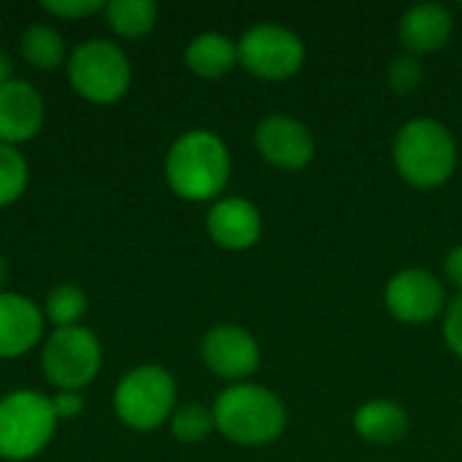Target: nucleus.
I'll list each match as a JSON object with an SVG mask.
<instances>
[{"mask_svg": "<svg viewBox=\"0 0 462 462\" xmlns=\"http://www.w3.org/2000/svg\"><path fill=\"white\" fill-rule=\"evenodd\" d=\"M455 19L441 3L411 5L398 22V38L409 54H430L449 43Z\"/></svg>", "mask_w": 462, "mask_h": 462, "instance_id": "nucleus-15", "label": "nucleus"}, {"mask_svg": "<svg viewBox=\"0 0 462 462\" xmlns=\"http://www.w3.org/2000/svg\"><path fill=\"white\" fill-rule=\"evenodd\" d=\"M114 411L130 430H157L176 411V379L162 365L133 368L114 390Z\"/></svg>", "mask_w": 462, "mask_h": 462, "instance_id": "nucleus-6", "label": "nucleus"}, {"mask_svg": "<svg viewBox=\"0 0 462 462\" xmlns=\"http://www.w3.org/2000/svg\"><path fill=\"white\" fill-rule=\"evenodd\" d=\"M254 146L260 157L282 171H300L314 160V133L295 116L268 114L254 127Z\"/></svg>", "mask_w": 462, "mask_h": 462, "instance_id": "nucleus-11", "label": "nucleus"}, {"mask_svg": "<svg viewBox=\"0 0 462 462\" xmlns=\"http://www.w3.org/2000/svg\"><path fill=\"white\" fill-rule=\"evenodd\" d=\"M211 430H217L214 411L203 403H184L171 417V433L184 444H200L211 436Z\"/></svg>", "mask_w": 462, "mask_h": 462, "instance_id": "nucleus-21", "label": "nucleus"}, {"mask_svg": "<svg viewBox=\"0 0 462 462\" xmlns=\"http://www.w3.org/2000/svg\"><path fill=\"white\" fill-rule=\"evenodd\" d=\"M214 425L238 447L273 444L287 428L284 401L263 384H233L214 403Z\"/></svg>", "mask_w": 462, "mask_h": 462, "instance_id": "nucleus-3", "label": "nucleus"}, {"mask_svg": "<svg viewBox=\"0 0 462 462\" xmlns=\"http://www.w3.org/2000/svg\"><path fill=\"white\" fill-rule=\"evenodd\" d=\"M103 349L92 330L76 325V328H60L54 330L41 355L43 374L49 384L57 387V393H81L100 371Z\"/></svg>", "mask_w": 462, "mask_h": 462, "instance_id": "nucleus-8", "label": "nucleus"}, {"mask_svg": "<svg viewBox=\"0 0 462 462\" xmlns=\"http://www.w3.org/2000/svg\"><path fill=\"white\" fill-rule=\"evenodd\" d=\"M200 357L206 363V368L227 382L244 384V379H249L257 368H260V344L257 338L233 322H222L214 325L200 344Z\"/></svg>", "mask_w": 462, "mask_h": 462, "instance_id": "nucleus-10", "label": "nucleus"}, {"mask_svg": "<svg viewBox=\"0 0 462 462\" xmlns=\"http://www.w3.org/2000/svg\"><path fill=\"white\" fill-rule=\"evenodd\" d=\"M165 181L181 200H217L230 181V152L225 141L203 127L181 133L165 154Z\"/></svg>", "mask_w": 462, "mask_h": 462, "instance_id": "nucleus-1", "label": "nucleus"}, {"mask_svg": "<svg viewBox=\"0 0 462 462\" xmlns=\"http://www.w3.org/2000/svg\"><path fill=\"white\" fill-rule=\"evenodd\" d=\"M384 306L403 325H428L447 311V290L433 271L406 268L387 282Z\"/></svg>", "mask_w": 462, "mask_h": 462, "instance_id": "nucleus-9", "label": "nucleus"}, {"mask_svg": "<svg viewBox=\"0 0 462 462\" xmlns=\"http://www.w3.org/2000/svg\"><path fill=\"white\" fill-rule=\"evenodd\" d=\"M184 62L203 79H219L238 65V43L222 32H200L187 43Z\"/></svg>", "mask_w": 462, "mask_h": 462, "instance_id": "nucleus-17", "label": "nucleus"}, {"mask_svg": "<svg viewBox=\"0 0 462 462\" xmlns=\"http://www.w3.org/2000/svg\"><path fill=\"white\" fill-rule=\"evenodd\" d=\"M103 8H106V3H100V0H43L41 3V11H46L57 19H84Z\"/></svg>", "mask_w": 462, "mask_h": 462, "instance_id": "nucleus-24", "label": "nucleus"}, {"mask_svg": "<svg viewBox=\"0 0 462 462\" xmlns=\"http://www.w3.org/2000/svg\"><path fill=\"white\" fill-rule=\"evenodd\" d=\"M306 62V43L298 32L276 22H260L249 27L238 41V65L263 79L284 81L292 79Z\"/></svg>", "mask_w": 462, "mask_h": 462, "instance_id": "nucleus-7", "label": "nucleus"}, {"mask_svg": "<svg viewBox=\"0 0 462 462\" xmlns=\"http://www.w3.org/2000/svg\"><path fill=\"white\" fill-rule=\"evenodd\" d=\"M355 433L376 447H390L406 439L409 433V414L401 403L387 398L365 401L352 417Z\"/></svg>", "mask_w": 462, "mask_h": 462, "instance_id": "nucleus-16", "label": "nucleus"}, {"mask_svg": "<svg viewBox=\"0 0 462 462\" xmlns=\"http://www.w3.org/2000/svg\"><path fill=\"white\" fill-rule=\"evenodd\" d=\"M393 165L406 184L436 189L447 184L457 168L455 135L439 119H409L393 141Z\"/></svg>", "mask_w": 462, "mask_h": 462, "instance_id": "nucleus-2", "label": "nucleus"}, {"mask_svg": "<svg viewBox=\"0 0 462 462\" xmlns=\"http://www.w3.org/2000/svg\"><path fill=\"white\" fill-rule=\"evenodd\" d=\"M30 168L16 146L0 143V208L16 203L27 189Z\"/></svg>", "mask_w": 462, "mask_h": 462, "instance_id": "nucleus-22", "label": "nucleus"}, {"mask_svg": "<svg viewBox=\"0 0 462 462\" xmlns=\"http://www.w3.org/2000/svg\"><path fill=\"white\" fill-rule=\"evenodd\" d=\"M108 27L122 38H143L157 24V3L152 0H111L103 8Z\"/></svg>", "mask_w": 462, "mask_h": 462, "instance_id": "nucleus-19", "label": "nucleus"}, {"mask_svg": "<svg viewBox=\"0 0 462 462\" xmlns=\"http://www.w3.org/2000/svg\"><path fill=\"white\" fill-rule=\"evenodd\" d=\"M68 81L84 100L111 106L127 95L133 65L122 46L106 38H89L79 43L68 57Z\"/></svg>", "mask_w": 462, "mask_h": 462, "instance_id": "nucleus-5", "label": "nucleus"}, {"mask_svg": "<svg viewBox=\"0 0 462 462\" xmlns=\"http://www.w3.org/2000/svg\"><path fill=\"white\" fill-rule=\"evenodd\" d=\"M87 314V295L76 284H57L43 300V319L60 328H76Z\"/></svg>", "mask_w": 462, "mask_h": 462, "instance_id": "nucleus-20", "label": "nucleus"}, {"mask_svg": "<svg viewBox=\"0 0 462 462\" xmlns=\"http://www.w3.org/2000/svg\"><path fill=\"white\" fill-rule=\"evenodd\" d=\"M11 70H14V65H11V57L0 49V87L3 84H8L14 76H11Z\"/></svg>", "mask_w": 462, "mask_h": 462, "instance_id": "nucleus-28", "label": "nucleus"}, {"mask_svg": "<svg viewBox=\"0 0 462 462\" xmlns=\"http://www.w3.org/2000/svg\"><path fill=\"white\" fill-rule=\"evenodd\" d=\"M43 97L30 81L11 79L0 87V143L16 146L35 138L43 127Z\"/></svg>", "mask_w": 462, "mask_h": 462, "instance_id": "nucleus-13", "label": "nucleus"}, {"mask_svg": "<svg viewBox=\"0 0 462 462\" xmlns=\"http://www.w3.org/2000/svg\"><path fill=\"white\" fill-rule=\"evenodd\" d=\"M5 282H8V263H5V257L0 254V292H3V287H5Z\"/></svg>", "mask_w": 462, "mask_h": 462, "instance_id": "nucleus-29", "label": "nucleus"}, {"mask_svg": "<svg viewBox=\"0 0 462 462\" xmlns=\"http://www.w3.org/2000/svg\"><path fill=\"white\" fill-rule=\"evenodd\" d=\"M57 420H76L84 409V395L81 393H57L51 398Z\"/></svg>", "mask_w": 462, "mask_h": 462, "instance_id": "nucleus-26", "label": "nucleus"}, {"mask_svg": "<svg viewBox=\"0 0 462 462\" xmlns=\"http://www.w3.org/2000/svg\"><path fill=\"white\" fill-rule=\"evenodd\" d=\"M444 338H447V346L462 360V295H457L452 303H447V311H444Z\"/></svg>", "mask_w": 462, "mask_h": 462, "instance_id": "nucleus-25", "label": "nucleus"}, {"mask_svg": "<svg viewBox=\"0 0 462 462\" xmlns=\"http://www.w3.org/2000/svg\"><path fill=\"white\" fill-rule=\"evenodd\" d=\"M211 241L227 252L252 249L263 236V214L246 198H219L206 214Z\"/></svg>", "mask_w": 462, "mask_h": 462, "instance_id": "nucleus-12", "label": "nucleus"}, {"mask_svg": "<svg viewBox=\"0 0 462 462\" xmlns=\"http://www.w3.org/2000/svg\"><path fill=\"white\" fill-rule=\"evenodd\" d=\"M22 60L35 70H57L65 62V41L51 24H30L19 38Z\"/></svg>", "mask_w": 462, "mask_h": 462, "instance_id": "nucleus-18", "label": "nucleus"}, {"mask_svg": "<svg viewBox=\"0 0 462 462\" xmlns=\"http://www.w3.org/2000/svg\"><path fill=\"white\" fill-rule=\"evenodd\" d=\"M444 273H447V282L462 295V244L460 246H455V249L447 254V260H444Z\"/></svg>", "mask_w": 462, "mask_h": 462, "instance_id": "nucleus-27", "label": "nucleus"}, {"mask_svg": "<svg viewBox=\"0 0 462 462\" xmlns=\"http://www.w3.org/2000/svg\"><path fill=\"white\" fill-rule=\"evenodd\" d=\"M57 414L51 398L35 390H14L0 398V460L24 462L38 457L54 430Z\"/></svg>", "mask_w": 462, "mask_h": 462, "instance_id": "nucleus-4", "label": "nucleus"}, {"mask_svg": "<svg viewBox=\"0 0 462 462\" xmlns=\"http://www.w3.org/2000/svg\"><path fill=\"white\" fill-rule=\"evenodd\" d=\"M387 81H390L393 92L409 95L422 84V68H420V62L414 57H398V60L390 62Z\"/></svg>", "mask_w": 462, "mask_h": 462, "instance_id": "nucleus-23", "label": "nucleus"}, {"mask_svg": "<svg viewBox=\"0 0 462 462\" xmlns=\"http://www.w3.org/2000/svg\"><path fill=\"white\" fill-rule=\"evenodd\" d=\"M43 311L19 292H0V360H14L38 346L43 336Z\"/></svg>", "mask_w": 462, "mask_h": 462, "instance_id": "nucleus-14", "label": "nucleus"}]
</instances>
